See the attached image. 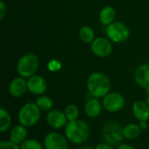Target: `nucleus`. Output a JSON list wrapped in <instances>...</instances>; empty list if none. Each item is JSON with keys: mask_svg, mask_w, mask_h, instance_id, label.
<instances>
[{"mask_svg": "<svg viewBox=\"0 0 149 149\" xmlns=\"http://www.w3.org/2000/svg\"><path fill=\"white\" fill-rule=\"evenodd\" d=\"M65 135L71 143L82 145L89 140L90 127L88 124L83 120L76 119L68 121L65 126Z\"/></svg>", "mask_w": 149, "mask_h": 149, "instance_id": "1", "label": "nucleus"}, {"mask_svg": "<svg viewBox=\"0 0 149 149\" xmlns=\"http://www.w3.org/2000/svg\"><path fill=\"white\" fill-rule=\"evenodd\" d=\"M110 79L103 73L93 72L87 79V90L89 94L96 98H103L111 90Z\"/></svg>", "mask_w": 149, "mask_h": 149, "instance_id": "2", "label": "nucleus"}, {"mask_svg": "<svg viewBox=\"0 0 149 149\" xmlns=\"http://www.w3.org/2000/svg\"><path fill=\"white\" fill-rule=\"evenodd\" d=\"M101 135L103 141L113 147H118L125 139L123 127L118 122L113 120H109L104 124Z\"/></svg>", "mask_w": 149, "mask_h": 149, "instance_id": "3", "label": "nucleus"}, {"mask_svg": "<svg viewBox=\"0 0 149 149\" xmlns=\"http://www.w3.org/2000/svg\"><path fill=\"white\" fill-rule=\"evenodd\" d=\"M41 118V110L38 107L36 103L29 102L23 105L18 112L17 119L19 124L31 127L38 123Z\"/></svg>", "mask_w": 149, "mask_h": 149, "instance_id": "4", "label": "nucleus"}, {"mask_svg": "<svg viewBox=\"0 0 149 149\" xmlns=\"http://www.w3.org/2000/svg\"><path fill=\"white\" fill-rule=\"evenodd\" d=\"M39 66V60L35 54L27 53L19 58L17 63V74L24 78H29L35 75Z\"/></svg>", "mask_w": 149, "mask_h": 149, "instance_id": "5", "label": "nucleus"}, {"mask_svg": "<svg viewBox=\"0 0 149 149\" xmlns=\"http://www.w3.org/2000/svg\"><path fill=\"white\" fill-rule=\"evenodd\" d=\"M107 35L114 43L125 42L130 34L128 27L122 22H113L107 26Z\"/></svg>", "mask_w": 149, "mask_h": 149, "instance_id": "6", "label": "nucleus"}, {"mask_svg": "<svg viewBox=\"0 0 149 149\" xmlns=\"http://www.w3.org/2000/svg\"><path fill=\"white\" fill-rule=\"evenodd\" d=\"M126 105L124 97L118 92H109L102 100V105L104 109L108 112H118L121 111Z\"/></svg>", "mask_w": 149, "mask_h": 149, "instance_id": "7", "label": "nucleus"}, {"mask_svg": "<svg viewBox=\"0 0 149 149\" xmlns=\"http://www.w3.org/2000/svg\"><path fill=\"white\" fill-rule=\"evenodd\" d=\"M43 145L45 149H69V141L58 132H51L45 136Z\"/></svg>", "mask_w": 149, "mask_h": 149, "instance_id": "8", "label": "nucleus"}, {"mask_svg": "<svg viewBox=\"0 0 149 149\" xmlns=\"http://www.w3.org/2000/svg\"><path fill=\"white\" fill-rule=\"evenodd\" d=\"M92 52L98 57L105 58L109 56L113 52L112 43L106 38L98 37L91 43Z\"/></svg>", "mask_w": 149, "mask_h": 149, "instance_id": "9", "label": "nucleus"}, {"mask_svg": "<svg viewBox=\"0 0 149 149\" xmlns=\"http://www.w3.org/2000/svg\"><path fill=\"white\" fill-rule=\"evenodd\" d=\"M46 122L52 129H61L65 127L68 122L65 112L55 109L51 110L46 116Z\"/></svg>", "mask_w": 149, "mask_h": 149, "instance_id": "10", "label": "nucleus"}, {"mask_svg": "<svg viewBox=\"0 0 149 149\" xmlns=\"http://www.w3.org/2000/svg\"><path fill=\"white\" fill-rule=\"evenodd\" d=\"M28 90L34 95H42L47 90V83L45 79L38 75L29 77L27 81Z\"/></svg>", "mask_w": 149, "mask_h": 149, "instance_id": "11", "label": "nucleus"}, {"mask_svg": "<svg viewBox=\"0 0 149 149\" xmlns=\"http://www.w3.org/2000/svg\"><path fill=\"white\" fill-rule=\"evenodd\" d=\"M27 90V81L22 76L12 79L9 85V93L13 97H20L24 96Z\"/></svg>", "mask_w": 149, "mask_h": 149, "instance_id": "12", "label": "nucleus"}, {"mask_svg": "<svg viewBox=\"0 0 149 149\" xmlns=\"http://www.w3.org/2000/svg\"><path fill=\"white\" fill-rule=\"evenodd\" d=\"M134 77L137 84L142 89L149 91V64H142L138 67L134 72Z\"/></svg>", "mask_w": 149, "mask_h": 149, "instance_id": "13", "label": "nucleus"}, {"mask_svg": "<svg viewBox=\"0 0 149 149\" xmlns=\"http://www.w3.org/2000/svg\"><path fill=\"white\" fill-rule=\"evenodd\" d=\"M134 118L139 121H148L149 119V106L147 102L136 101L132 107Z\"/></svg>", "mask_w": 149, "mask_h": 149, "instance_id": "14", "label": "nucleus"}, {"mask_svg": "<svg viewBox=\"0 0 149 149\" xmlns=\"http://www.w3.org/2000/svg\"><path fill=\"white\" fill-rule=\"evenodd\" d=\"M102 104L100 102L99 98L93 97L89 98L85 105V112L87 117L91 119L98 118L102 111Z\"/></svg>", "mask_w": 149, "mask_h": 149, "instance_id": "15", "label": "nucleus"}, {"mask_svg": "<svg viewBox=\"0 0 149 149\" xmlns=\"http://www.w3.org/2000/svg\"><path fill=\"white\" fill-rule=\"evenodd\" d=\"M28 137V130L27 127L19 124L15 126L10 133V141L12 142L21 145L24 141L27 140Z\"/></svg>", "mask_w": 149, "mask_h": 149, "instance_id": "16", "label": "nucleus"}, {"mask_svg": "<svg viewBox=\"0 0 149 149\" xmlns=\"http://www.w3.org/2000/svg\"><path fill=\"white\" fill-rule=\"evenodd\" d=\"M116 17V12L115 10L112 6H105L100 13V20L102 25H109L113 22H114Z\"/></svg>", "mask_w": 149, "mask_h": 149, "instance_id": "17", "label": "nucleus"}, {"mask_svg": "<svg viewBox=\"0 0 149 149\" xmlns=\"http://www.w3.org/2000/svg\"><path fill=\"white\" fill-rule=\"evenodd\" d=\"M141 129L140 126L137 124L130 123L123 127L124 137H125V139L129 140V141L138 139L141 135Z\"/></svg>", "mask_w": 149, "mask_h": 149, "instance_id": "18", "label": "nucleus"}, {"mask_svg": "<svg viewBox=\"0 0 149 149\" xmlns=\"http://www.w3.org/2000/svg\"><path fill=\"white\" fill-rule=\"evenodd\" d=\"M12 119L10 112L5 108L0 109V132L2 133L7 132L11 126Z\"/></svg>", "mask_w": 149, "mask_h": 149, "instance_id": "19", "label": "nucleus"}, {"mask_svg": "<svg viewBox=\"0 0 149 149\" xmlns=\"http://www.w3.org/2000/svg\"><path fill=\"white\" fill-rule=\"evenodd\" d=\"M94 32L92 27L88 25L82 26L79 29V38L85 43H92L94 40Z\"/></svg>", "mask_w": 149, "mask_h": 149, "instance_id": "20", "label": "nucleus"}, {"mask_svg": "<svg viewBox=\"0 0 149 149\" xmlns=\"http://www.w3.org/2000/svg\"><path fill=\"white\" fill-rule=\"evenodd\" d=\"M36 105L41 112H50L53 107V101L47 96H41L36 100Z\"/></svg>", "mask_w": 149, "mask_h": 149, "instance_id": "21", "label": "nucleus"}, {"mask_svg": "<svg viewBox=\"0 0 149 149\" xmlns=\"http://www.w3.org/2000/svg\"><path fill=\"white\" fill-rule=\"evenodd\" d=\"M65 114L67 118L68 121H73L78 119L79 118V109L75 105H69L65 109Z\"/></svg>", "mask_w": 149, "mask_h": 149, "instance_id": "22", "label": "nucleus"}, {"mask_svg": "<svg viewBox=\"0 0 149 149\" xmlns=\"http://www.w3.org/2000/svg\"><path fill=\"white\" fill-rule=\"evenodd\" d=\"M20 149H44V145L35 139H27L21 145Z\"/></svg>", "mask_w": 149, "mask_h": 149, "instance_id": "23", "label": "nucleus"}, {"mask_svg": "<svg viewBox=\"0 0 149 149\" xmlns=\"http://www.w3.org/2000/svg\"><path fill=\"white\" fill-rule=\"evenodd\" d=\"M61 68H62V64L58 60L52 59L47 63V68L51 72H58V70L61 69Z\"/></svg>", "mask_w": 149, "mask_h": 149, "instance_id": "24", "label": "nucleus"}, {"mask_svg": "<svg viewBox=\"0 0 149 149\" xmlns=\"http://www.w3.org/2000/svg\"><path fill=\"white\" fill-rule=\"evenodd\" d=\"M0 149H20V145H17L11 141H0Z\"/></svg>", "mask_w": 149, "mask_h": 149, "instance_id": "25", "label": "nucleus"}, {"mask_svg": "<svg viewBox=\"0 0 149 149\" xmlns=\"http://www.w3.org/2000/svg\"><path fill=\"white\" fill-rule=\"evenodd\" d=\"M6 13V5L3 0L0 1V19H3Z\"/></svg>", "mask_w": 149, "mask_h": 149, "instance_id": "26", "label": "nucleus"}, {"mask_svg": "<svg viewBox=\"0 0 149 149\" xmlns=\"http://www.w3.org/2000/svg\"><path fill=\"white\" fill-rule=\"evenodd\" d=\"M95 149H113V147L105 141L98 144L96 147H95Z\"/></svg>", "mask_w": 149, "mask_h": 149, "instance_id": "27", "label": "nucleus"}, {"mask_svg": "<svg viewBox=\"0 0 149 149\" xmlns=\"http://www.w3.org/2000/svg\"><path fill=\"white\" fill-rule=\"evenodd\" d=\"M116 149H135V148H134L133 146L129 145V144L121 143V144H120V145L117 147V148Z\"/></svg>", "mask_w": 149, "mask_h": 149, "instance_id": "28", "label": "nucleus"}, {"mask_svg": "<svg viewBox=\"0 0 149 149\" xmlns=\"http://www.w3.org/2000/svg\"><path fill=\"white\" fill-rule=\"evenodd\" d=\"M141 130H146L148 127V121H140V124H139Z\"/></svg>", "mask_w": 149, "mask_h": 149, "instance_id": "29", "label": "nucleus"}, {"mask_svg": "<svg viewBox=\"0 0 149 149\" xmlns=\"http://www.w3.org/2000/svg\"><path fill=\"white\" fill-rule=\"evenodd\" d=\"M79 149H95V148H93L91 146H83V147H81Z\"/></svg>", "mask_w": 149, "mask_h": 149, "instance_id": "30", "label": "nucleus"}, {"mask_svg": "<svg viewBox=\"0 0 149 149\" xmlns=\"http://www.w3.org/2000/svg\"><path fill=\"white\" fill-rule=\"evenodd\" d=\"M146 102H147V104L149 106V91L148 92V95H147V101Z\"/></svg>", "mask_w": 149, "mask_h": 149, "instance_id": "31", "label": "nucleus"}]
</instances>
